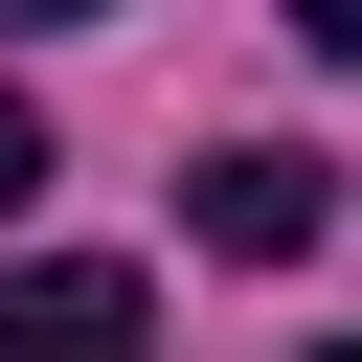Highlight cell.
Wrapping results in <instances>:
<instances>
[{
	"label": "cell",
	"instance_id": "obj_1",
	"mask_svg": "<svg viewBox=\"0 0 362 362\" xmlns=\"http://www.w3.org/2000/svg\"><path fill=\"white\" fill-rule=\"evenodd\" d=\"M181 226H204V249H226V272H294V249H317V226H339V181H317V158H294V136H226V158H204V181H181Z\"/></svg>",
	"mask_w": 362,
	"mask_h": 362
},
{
	"label": "cell",
	"instance_id": "obj_2",
	"mask_svg": "<svg viewBox=\"0 0 362 362\" xmlns=\"http://www.w3.org/2000/svg\"><path fill=\"white\" fill-rule=\"evenodd\" d=\"M0 362H136V272H113V249L0 272Z\"/></svg>",
	"mask_w": 362,
	"mask_h": 362
},
{
	"label": "cell",
	"instance_id": "obj_3",
	"mask_svg": "<svg viewBox=\"0 0 362 362\" xmlns=\"http://www.w3.org/2000/svg\"><path fill=\"white\" fill-rule=\"evenodd\" d=\"M23 204H45V113L0 90V226H23Z\"/></svg>",
	"mask_w": 362,
	"mask_h": 362
},
{
	"label": "cell",
	"instance_id": "obj_4",
	"mask_svg": "<svg viewBox=\"0 0 362 362\" xmlns=\"http://www.w3.org/2000/svg\"><path fill=\"white\" fill-rule=\"evenodd\" d=\"M294 45H317V68H362V0H294Z\"/></svg>",
	"mask_w": 362,
	"mask_h": 362
},
{
	"label": "cell",
	"instance_id": "obj_5",
	"mask_svg": "<svg viewBox=\"0 0 362 362\" xmlns=\"http://www.w3.org/2000/svg\"><path fill=\"white\" fill-rule=\"evenodd\" d=\"M0 23H90V0H0Z\"/></svg>",
	"mask_w": 362,
	"mask_h": 362
},
{
	"label": "cell",
	"instance_id": "obj_6",
	"mask_svg": "<svg viewBox=\"0 0 362 362\" xmlns=\"http://www.w3.org/2000/svg\"><path fill=\"white\" fill-rule=\"evenodd\" d=\"M294 362H362V339H294Z\"/></svg>",
	"mask_w": 362,
	"mask_h": 362
}]
</instances>
